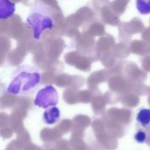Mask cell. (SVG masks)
<instances>
[{"instance_id": "3", "label": "cell", "mask_w": 150, "mask_h": 150, "mask_svg": "<svg viewBox=\"0 0 150 150\" xmlns=\"http://www.w3.org/2000/svg\"><path fill=\"white\" fill-rule=\"evenodd\" d=\"M58 103V94L53 86H46L40 89L34 100L35 106L42 109H47L57 105Z\"/></svg>"}, {"instance_id": "6", "label": "cell", "mask_w": 150, "mask_h": 150, "mask_svg": "<svg viewBox=\"0 0 150 150\" xmlns=\"http://www.w3.org/2000/svg\"><path fill=\"white\" fill-rule=\"evenodd\" d=\"M137 121L140 124V125L146 127L150 124V110L142 109L137 114Z\"/></svg>"}, {"instance_id": "4", "label": "cell", "mask_w": 150, "mask_h": 150, "mask_svg": "<svg viewBox=\"0 0 150 150\" xmlns=\"http://www.w3.org/2000/svg\"><path fill=\"white\" fill-rule=\"evenodd\" d=\"M15 13V4L10 0H0V21L10 19Z\"/></svg>"}, {"instance_id": "1", "label": "cell", "mask_w": 150, "mask_h": 150, "mask_svg": "<svg viewBox=\"0 0 150 150\" xmlns=\"http://www.w3.org/2000/svg\"><path fill=\"white\" fill-rule=\"evenodd\" d=\"M41 72L30 65L19 66L12 74L6 92L13 96L31 94L41 83Z\"/></svg>"}, {"instance_id": "2", "label": "cell", "mask_w": 150, "mask_h": 150, "mask_svg": "<svg viewBox=\"0 0 150 150\" xmlns=\"http://www.w3.org/2000/svg\"><path fill=\"white\" fill-rule=\"evenodd\" d=\"M26 22L32 28L33 38L38 41L42 33L54 28V18L50 6L42 2L36 3L31 7Z\"/></svg>"}, {"instance_id": "5", "label": "cell", "mask_w": 150, "mask_h": 150, "mask_svg": "<svg viewBox=\"0 0 150 150\" xmlns=\"http://www.w3.org/2000/svg\"><path fill=\"white\" fill-rule=\"evenodd\" d=\"M60 118V110L57 107L52 106L49 107L43 112L42 119L47 125H54Z\"/></svg>"}, {"instance_id": "8", "label": "cell", "mask_w": 150, "mask_h": 150, "mask_svg": "<svg viewBox=\"0 0 150 150\" xmlns=\"http://www.w3.org/2000/svg\"><path fill=\"white\" fill-rule=\"evenodd\" d=\"M134 139H135V140H136L137 142H139V143H143V142H145V140H146V133H145L144 132L139 131V132H138L135 134Z\"/></svg>"}, {"instance_id": "7", "label": "cell", "mask_w": 150, "mask_h": 150, "mask_svg": "<svg viewBox=\"0 0 150 150\" xmlns=\"http://www.w3.org/2000/svg\"><path fill=\"white\" fill-rule=\"evenodd\" d=\"M136 7L140 14H150V0H136Z\"/></svg>"}]
</instances>
